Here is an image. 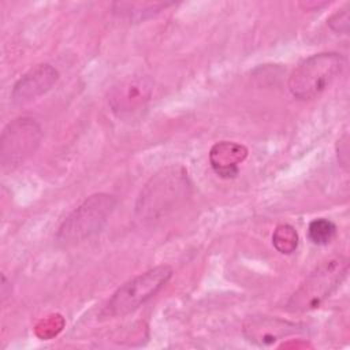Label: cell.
Listing matches in <instances>:
<instances>
[{
  "instance_id": "ba28073f",
  "label": "cell",
  "mask_w": 350,
  "mask_h": 350,
  "mask_svg": "<svg viewBox=\"0 0 350 350\" xmlns=\"http://www.w3.org/2000/svg\"><path fill=\"white\" fill-rule=\"evenodd\" d=\"M59 71L49 63H41L23 74L11 90V101L15 105L27 104L49 92L59 81Z\"/></svg>"
},
{
  "instance_id": "52a82bcc",
  "label": "cell",
  "mask_w": 350,
  "mask_h": 350,
  "mask_svg": "<svg viewBox=\"0 0 350 350\" xmlns=\"http://www.w3.org/2000/svg\"><path fill=\"white\" fill-rule=\"evenodd\" d=\"M153 81L146 75L119 79L108 92V107L118 118H130L146 108L153 96Z\"/></svg>"
},
{
  "instance_id": "30bf717a",
  "label": "cell",
  "mask_w": 350,
  "mask_h": 350,
  "mask_svg": "<svg viewBox=\"0 0 350 350\" xmlns=\"http://www.w3.org/2000/svg\"><path fill=\"white\" fill-rule=\"evenodd\" d=\"M249 150L245 145L234 141L216 142L209 150V164L213 172L223 178H235L239 172V165L246 160Z\"/></svg>"
},
{
  "instance_id": "9a60e30c",
  "label": "cell",
  "mask_w": 350,
  "mask_h": 350,
  "mask_svg": "<svg viewBox=\"0 0 350 350\" xmlns=\"http://www.w3.org/2000/svg\"><path fill=\"white\" fill-rule=\"evenodd\" d=\"M64 325V320L62 319V316H49L48 319L42 320L37 328H36V332L40 338H51L53 335H56Z\"/></svg>"
},
{
  "instance_id": "8fae6325",
  "label": "cell",
  "mask_w": 350,
  "mask_h": 350,
  "mask_svg": "<svg viewBox=\"0 0 350 350\" xmlns=\"http://www.w3.org/2000/svg\"><path fill=\"white\" fill-rule=\"evenodd\" d=\"M170 5L172 3H115L113 14L131 22H141L154 16Z\"/></svg>"
},
{
  "instance_id": "9c48e42d",
  "label": "cell",
  "mask_w": 350,
  "mask_h": 350,
  "mask_svg": "<svg viewBox=\"0 0 350 350\" xmlns=\"http://www.w3.org/2000/svg\"><path fill=\"white\" fill-rule=\"evenodd\" d=\"M298 331V324L269 316H250L243 324V335L260 346L272 345Z\"/></svg>"
},
{
  "instance_id": "2e32d148",
  "label": "cell",
  "mask_w": 350,
  "mask_h": 350,
  "mask_svg": "<svg viewBox=\"0 0 350 350\" xmlns=\"http://www.w3.org/2000/svg\"><path fill=\"white\" fill-rule=\"evenodd\" d=\"M336 156L339 164L347 171L349 167V134L345 133L336 142Z\"/></svg>"
},
{
  "instance_id": "277c9868",
  "label": "cell",
  "mask_w": 350,
  "mask_h": 350,
  "mask_svg": "<svg viewBox=\"0 0 350 350\" xmlns=\"http://www.w3.org/2000/svg\"><path fill=\"white\" fill-rule=\"evenodd\" d=\"M345 57L338 52H320L302 60L290 74L287 88L298 100L320 96L343 71Z\"/></svg>"
},
{
  "instance_id": "6da1fadb",
  "label": "cell",
  "mask_w": 350,
  "mask_h": 350,
  "mask_svg": "<svg viewBox=\"0 0 350 350\" xmlns=\"http://www.w3.org/2000/svg\"><path fill=\"white\" fill-rule=\"evenodd\" d=\"M191 182L182 165H168L157 171L141 189L135 202L138 220L152 224L170 216L190 197Z\"/></svg>"
},
{
  "instance_id": "5bb4252c",
  "label": "cell",
  "mask_w": 350,
  "mask_h": 350,
  "mask_svg": "<svg viewBox=\"0 0 350 350\" xmlns=\"http://www.w3.org/2000/svg\"><path fill=\"white\" fill-rule=\"evenodd\" d=\"M328 27L336 34H349L350 29V5L346 4L345 7L339 8L327 19Z\"/></svg>"
},
{
  "instance_id": "7a4b0ae2",
  "label": "cell",
  "mask_w": 350,
  "mask_h": 350,
  "mask_svg": "<svg viewBox=\"0 0 350 350\" xmlns=\"http://www.w3.org/2000/svg\"><path fill=\"white\" fill-rule=\"evenodd\" d=\"M349 272V260L343 256L320 262L293 293L287 310L301 313L317 309L342 284Z\"/></svg>"
},
{
  "instance_id": "3957f363",
  "label": "cell",
  "mask_w": 350,
  "mask_h": 350,
  "mask_svg": "<svg viewBox=\"0 0 350 350\" xmlns=\"http://www.w3.org/2000/svg\"><path fill=\"white\" fill-rule=\"evenodd\" d=\"M116 204V198L107 193L89 196L63 220L56 234L57 242L68 246L94 237L105 227Z\"/></svg>"
},
{
  "instance_id": "4fadbf2b",
  "label": "cell",
  "mask_w": 350,
  "mask_h": 350,
  "mask_svg": "<svg viewBox=\"0 0 350 350\" xmlns=\"http://www.w3.org/2000/svg\"><path fill=\"white\" fill-rule=\"evenodd\" d=\"M336 235V226L325 217L313 219L308 226V238L312 243L324 246L328 245Z\"/></svg>"
},
{
  "instance_id": "5b68a950",
  "label": "cell",
  "mask_w": 350,
  "mask_h": 350,
  "mask_svg": "<svg viewBox=\"0 0 350 350\" xmlns=\"http://www.w3.org/2000/svg\"><path fill=\"white\" fill-rule=\"evenodd\" d=\"M172 268L161 264L122 284L101 310L103 317H123L152 299L172 278Z\"/></svg>"
},
{
  "instance_id": "8992f818",
  "label": "cell",
  "mask_w": 350,
  "mask_h": 350,
  "mask_svg": "<svg viewBox=\"0 0 350 350\" xmlns=\"http://www.w3.org/2000/svg\"><path fill=\"white\" fill-rule=\"evenodd\" d=\"M42 139L41 124L29 116L11 120L0 137V163L3 170H15L27 161Z\"/></svg>"
},
{
  "instance_id": "7c38bea8",
  "label": "cell",
  "mask_w": 350,
  "mask_h": 350,
  "mask_svg": "<svg viewBox=\"0 0 350 350\" xmlns=\"http://www.w3.org/2000/svg\"><path fill=\"white\" fill-rule=\"evenodd\" d=\"M298 232L291 224H279L272 232V245L282 254H291L298 247Z\"/></svg>"
}]
</instances>
